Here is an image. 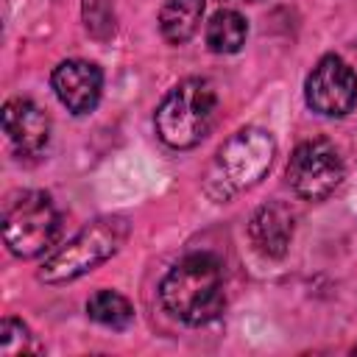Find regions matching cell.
Segmentation results:
<instances>
[{"instance_id": "obj_6", "label": "cell", "mask_w": 357, "mask_h": 357, "mask_svg": "<svg viewBox=\"0 0 357 357\" xmlns=\"http://www.w3.org/2000/svg\"><path fill=\"white\" fill-rule=\"evenodd\" d=\"M346 176L343 159L329 139H307L301 142L287 162V181L293 192L304 201L329 198Z\"/></svg>"}, {"instance_id": "obj_7", "label": "cell", "mask_w": 357, "mask_h": 357, "mask_svg": "<svg viewBox=\"0 0 357 357\" xmlns=\"http://www.w3.org/2000/svg\"><path fill=\"white\" fill-rule=\"evenodd\" d=\"M307 106L324 117H343L357 103V75L340 56H324L307 75Z\"/></svg>"}, {"instance_id": "obj_12", "label": "cell", "mask_w": 357, "mask_h": 357, "mask_svg": "<svg viewBox=\"0 0 357 357\" xmlns=\"http://www.w3.org/2000/svg\"><path fill=\"white\" fill-rule=\"evenodd\" d=\"M245 36H248V25L243 14L231 8L215 11L212 20L206 22V45L212 53H237L245 45Z\"/></svg>"}, {"instance_id": "obj_3", "label": "cell", "mask_w": 357, "mask_h": 357, "mask_svg": "<svg viewBox=\"0 0 357 357\" xmlns=\"http://www.w3.org/2000/svg\"><path fill=\"white\" fill-rule=\"evenodd\" d=\"M218 95L206 78H184L176 84L153 114L156 134L165 145L184 151L198 145L215 120Z\"/></svg>"}, {"instance_id": "obj_5", "label": "cell", "mask_w": 357, "mask_h": 357, "mask_svg": "<svg viewBox=\"0 0 357 357\" xmlns=\"http://www.w3.org/2000/svg\"><path fill=\"white\" fill-rule=\"evenodd\" d=\"M59 212L47 192L20 190L3 204V240L17 257H36L59 237Z\"/></svg>"}, {"instance_id": "obj_1", "label": "cell", "mask_w": 357, "mask_h": 357, "mask_svg": "<svg viewBox=\"0 0 357 357\" xmlns=\"http://www.w3.org/2000/svg\"><path fill=\"white\" fill-rule=\"evenodd\" d=\"M162 307L190 324L201 326L223 310V271L212 254H187L178 259L159 284Z\"/></svg>"}, {"instance_id": "obj_2", "label": "cell", "mask_w": 357, "mask_h": 357, "mask_svg": "<svg viewBox=\"0 0 357 357\" xmlns=\"http://www.w3.org/2000/svg\"><path fill=\"white\" fill-rule=\"evenodd\" d=\"M273 153H276V142L265 128L257 126L240 128L220 145L206 173V192L215 201H226L254 187L268 173Z\"/></svg>"}, {"instance_id": "obj_9", "label": "cell", "mask_w": 357, "mask_h": 357, "mask_svg": "<svg viewBox=\"0 0 357 357\" xmlns=\"http://www.w3.org/2000/svg\"><path fill=\"white\" fill-rule=\"evenodd\" d=\"M3 131L20 156H39L50 139V120L33 100L11 98L3 106Z\"/></svg>"}, {"instance_id": "obj_10", "label": "cell", "mask_w": 357, "mask_h": 357, "mask_svg": "<svg viewBox=\"0 0 357 357\" xmlns=\"http://www.w3.org/2000/svg\"><path fill=\"white\" fill-rule=\"evenodd\" d=\"M251 243L265 257H284L290 240H293V212L282 204H268L254 212L248 223Z\"/></svg>"}, {"instance_id": "obj_14", "label": "cell", "mask_w": 357, "mask_h": 357, "mask_svg": "<svg viewBox=\"0 0 357 357\" xmlns=\"http://www.w3.org/2000/svg\"><path fill=\"white\" fill-rule=\"evenodd\" d=\"M31 351H39V346H36L33 335L28 332V326L17 318H6L0 326V354L3 357H22Z\"/></svg>"}, {"instance_id": "obj_4", "label": "cell", "mask_w": 357, "mask_h": 357, "mask_svg": "<svg viewBox=\"0 0 357 357\" xmlns=\"http://www.w3.org/2000/svg\"><path fill=\"white\" fill-rule=\"evenodd\" d=\"M126 234H128L126 218L112 215V218L92 220L89 226H84L73 240H67L59 251H53L42 262L39 279L47 284H64V282L84 276L86 271L112 259L117 254V248L123 245Z\"/></svg>"}, {"instance_id": "obj_13", "label": "cell", "mask_w": 357, "mask_h": 357, "mask_svg": "<svg viewBox=\"0 0 357 357\" xmlns=\"http://www.w3.org/2000/svg\"><path fill=\"white\" fill-rule=\"evenodd\" d=\"M86 312L92 321L109 326V329H126L134 324V307L126 296L114 290H95L86 301Z\"/></svg>"}, {"instance_id": "obj_11", "label": "cell", "mask_w": 357, "mask_h": 357, "mask_svg": "<svg viewBox=\"0 0 357 357\" xmlns=\"http://www.w3.org/2000/svg\"><path fill=\"white\" fill-rule=\"evenodd\" d=\"M204 0H167L159 11V31L170 45H184L201 25Z\"/></svg>"}, {"instance_id": "obj_8", "label": "cell", "mask_w": 357, "mask_h": 357, "mask_svg": "<svg viewBox=\"0 0 357 357\" xmlns=\"http://www.w3.org/2000/svg\"><path fill=\"white\" fill-rule=\"evenodd\" d=\"M53 92L73 114H86L98 106L103 92V73L84 59H67L53 70Z\"/></svg>"}]
</instances>
